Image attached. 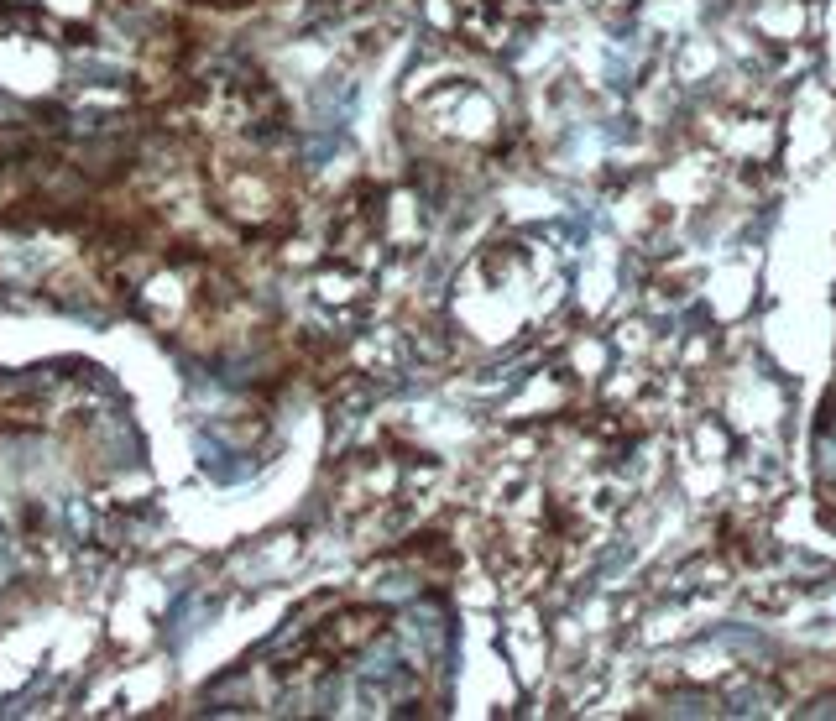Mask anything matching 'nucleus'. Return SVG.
Masks as SVG:
<instances>
[{"label": "nucleus", "instance_id": "f257e3e1", "mask_svg": "<svg viewBox=\"0 0 836 721\" xmlns=\"http://www.w3.org/2000/svg\"><path fill=\"white\" fill-rule=\"evenodd\" d=\"M335 152H340V126H335L330 136H324V142H314V147H309V162H314V168H324V162H330Z\"/></svg>", "mask_w": 836, "mask_h": 721}, {"label": "nucleus", "instance_id": "f03ea898", "mask_svg": "<svg viewBox=\"0 0 836 721\" xmlns=\"http://www.w3.org/2000/svg\"><path fill=\"white\" fill-rule=\"evenodd\" d=\"M89 84H121V68H105V63H84Z\"/></svg>", "mask_w": 836, "mask_h": 721}]
</instances>
